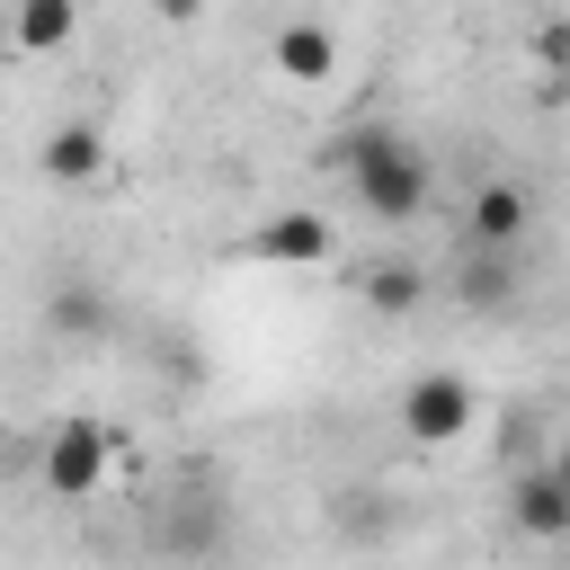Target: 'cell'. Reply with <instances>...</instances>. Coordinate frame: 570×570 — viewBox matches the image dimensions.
<instances>
[{
	"label": "cell",
	"instance_id": "cell-1",
	"mask_svg": "<svg viewBox=\"0 0 570 570\" xmlns=\"http://www.w3.org/2000/svg\"><path fill=\"white\" fill-rule=\"evenodd\" d=\"M338 169H347V187H356V214H374V223H419V214H428V196H436L428 151H419V142H401L392 125H347Z\"/></svg>",
	"mask_w": 570,
	"mask_h": 570
},
{
	"label": "cell",
	"instance_id": "cell-2",
	"mask_svg": "<svg viewBox=\"0 0 570 570\" xmlns=\"http://www.w3.org/2000/svg\"><path fill=\"white\" fill-rule=\"evenodd\" d=\"M107 436H116L107 419H62V428L45 436V463H36L45 490H53V499H98V490H107Z\"/></svg>",
	"mask_w": 570,
	"mask_h": 570
},
{
	"label": "cell",
	"instance_id": "cell-3",
	"mask_svg": "<svg viewBox=\"0 0 570 570\" xmlns=\"http://www.w3.org/2000/svg\"><path fill=\"white\" fill-rule=\"evenodd\" d=\"M472 419H481V392H472L463 374H419V383L401 392V428H410L419 445H454Z\"/></svg>",
	"mask_w": 570,
	"mask_h": 570
},
{
	"label": "cell",
	"instance_id": "cell-4",
	"mask_svg": "<svg viewBox=\"0 0 570 570\" xmlns=\"http://www.w3.org/2000/svg\"><path fill=\"white\" fill-rule=\"evenodd\" d=\"M525 223H534V196H525L517 178H481V187H472V205H463L472 249H517V240H525Z\"/></svg>",
	"mask_w": 570,
	"mask_h": 570
},
{
	"label": "cell",
	"instance_id": "cell-5",
	"mask_svg": "<svg viewBox=\"0 0 570 570\" xmlns=\"http://www.w3.org/2000/svg\"><path fill=\"white\" fill-rule=\"evenodd\" d=\"M249 258H267V267H330L338 232H330V214H276V223L249 232Z\"/></svg>",
	"mask_w": 570,
	"mask_h": 570
},
{
	"label": "cell",
	"instance_id": "cell-6",
	"mask_svg": "<svg viewBox=\"0 0 570 570\" xmlns=\"http://www.w3.org/2000/svg\"><path fill=\"white\" fill-rule=\"evenodd\" d=\"M267 62H276L294 89H321V80H338V36H330L321 18H285V27L267 36Z\"/></svg>",
	"mask_w": 570,
	"mask_h": 570
},
{
	"label": "cell",
	"instance_id": "cell-7",
	"mask_svg": "<svg viewBox=\"0 0 570 570\" xmlns=\"http://www.w3.org/2000/svg\"><path fill=\"white\" fill-rule=\"evenodd\" d=\"M508 525L534 534V543H570V490L552 481V463H534V472L508 481Z\"/></svg>",
	"mask_w": 570,
	"mask_h": 570
},
{
	"label": "cell",
	"instance_id": "cell-8",
	"mask_svg": "<svg viewBox=\"0 0 570 570\" xmlns=\"http://www.w3.org/2000/svg\"><path fill=\"white\" fill-rule=\"evenodd\" d=\"M80 36V0H9V53L45 62V53H71Z\"/></svg>",
	"mask_w": 570,
	"mask_h": 570
},
{
	"label": "cell",
	"instance_id": "cell-9",
	"mask_svg": "<svg viewBox=\"0 0 570 570\" xmlns=\"http://www.w3.org/2000/svg\"><path fill=\"white\" fill-rule=\"evenodd\" d=\"M36 169H45L53 187H89V178L107 169V134H98V125H53L45 151H36Z\"/></svg>",
	"mask_w": 570,
	"mask_h": 570
},
{
	"label": "cell",
	"instance_id": "cell-10",
	"mask_svg": "<svg viewBox=\"0 0 570 570\" xmlns=\"http://www.w3.org/2000/svg\"><path fill=\"white\" fill-rule=\"evenodd\" d=\"M356 294H365V312L401 321V312H419V303H428V267H410V258H374V267L356 276Z\"/></svg>",
	"mask_w": 570,
	"mask_h": 570
},
{
	"label": "cell",
	"instance_id": "cell-11",
	"mask_svg": "<svg viewBox=\"0 0 570 570\" xmlns=\"http://www.w3.org/2000/svg\"><path fill=\"white\" fill-rule=\"evenodd\" d=\"M45 321H53L62 338H107V321H116V312H107V294H98L89 276H62V285H53V303H45Z\"/></svg>",
	"mask_w": 570,
	"mask_h": 570
},
{
	"label": "cell",
	"instance_id": "cell-12",
	"mask_svg": "<svg viewBox=\"0 0 570 570\" xmlns=\"http://www.w3.org/2000/svg\"><path fill=\"white\" fill-rule=\"evenodd\" d=\"M454 285H463V303H472V312H490V303H508V294H517V267H508V249H472Z\"/></svg>",
	"mask_w": 570,
	"mask_h": 570
},
{
	"label": "cell",
	"instance_id": "cell-13",
	"mask_svg": "<svg viewBox=\"0 0 570 570\" xmlns=\"http://www.w3.org/2000/svg\"><path fill=\"white\" fill-rule=\"evenodd\" d=\"M552 481H561V490H570V436H561V445H552Z\"/></svg>",
	"mask_w": 570,
	"mask_h": 570
},
{
	"label": "cell",
	"instance_id": "cell-14",
	"mask_svg": "<svg viewBox=\"0 0 570 570\" xmlns=\"http://www.w3.org/2000/svg\"><path fill=\"white\" fill-rule=\"evenodd\" d=\"M160 18H196V0H160Z\"/></svg>",
	"mask_w": 570,
	"mask_h": 570
},
{
	"label": "cell",
	"instance_id": "cell-15",
	"mask_svg": "<svg viewBox=\"0 0 570 570\" xmlns=\"http://www.w3.org/2000/svg\"><path fill=\"white\" fill-rule=\"evenodd\" d=\"M0 53H9V0H0Z\"/></svg>",
	"mask_w": 570,
	"mask_h": 570
}]
</instances>
